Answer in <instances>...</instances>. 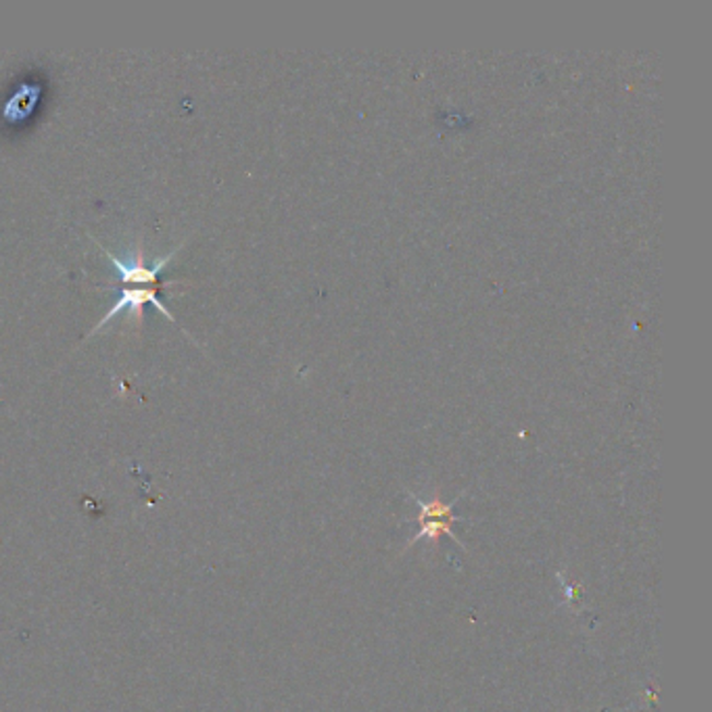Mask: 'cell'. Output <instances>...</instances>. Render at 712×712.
Here are the masks:
<instances>
[{
  "label": "cell",
  "mask_w": 712,
  "mask_h": 712,
  "mask_svg": "<svg viewBox=\"0 0 712 712\" xmlns=\"http://www.w3.org/2000/svg\"><path fill=\"white\" fill-rule=\"evenodd\" d=\"M147 303H153L167 320H176L174 314L157 297V287H124L119 291L117 299H115L114 307L105 314V318H101V322L92 328L91 335H96L103 326H107L109 322L115 320L117 314H121V312H130V316H138V320H142V307Z\"/></svg>",
  "instance_id": "7a4b0ae2"
},
{
  "label": "cell",
  "mask_w": 712,
  "mask_h": 712,
  "mask_svg": "<svg viewBox=\"0 0 712 712\" xmlns=\"http://www.w3.org/2000/svg\"><path fill=\"white\" fill-rule=\"evenodd\" d=\"M105 257L112 261L115 272L119 276V284L121 287H157V278H160L161 272L165 270V266L170 264V259L176 255V252L170 253V255H163L161 259H157L153 264V268H149L144 264V253L138 247L137 253H132L130 257H117L115 253L101 247Z\"/></svg>",
  "instance_id": "6da1fadb"
},
{
  "label": "cell",
  "mask_w": 712,
  "mask_h": 712,
  "mask_svg": "<svg viewBox=\"0 0 712 712\" xmlns=\"http://www.w3.org/2000/svg\"><path fill=\"white\" fill-rule=\"evenodd\" d=\"M422 505V514H420V525H422V533L420 537L429 535L431 539H436L441 533H450V525L454 521L452 510L445 504H441L439 500L431 502V504Z\"/></svg>",
  "instance_id": "3957f363"
}]
</instances>
